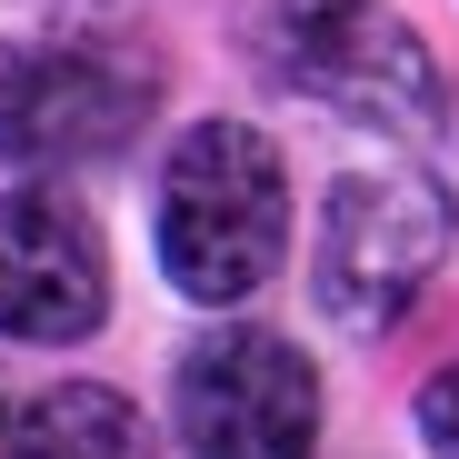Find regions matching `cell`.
I'll return each mask as SVG.
<instances>
[{
    "mask_svg": "<svg viewBox=\"0 0 459 459\" xmlns=\"http://www.w3.org/2000/svg\"><path fill=\"white\" fill-rule=\"evenodd\" d=\"M150 240L180 299L230 310L290 260V160L250 120H190L160 160V210Z\"/></svg>",
    "mask_w": 459,
    "mask_h": 459,
    "instance_id": "1",
    "label": "cell"
},
{
    "mask_svg": "<svg viewBox=\"0 0 459 459\" xmlns=\"http://www.w3.org/2000/svg\"><path fill=\"white\" fill-rule=\"evenodd\" d=\"M449 190L410 160H379V170H340L330 200H320V230H310V299H320V320L350 330V340H379V330H400L439 260H449Z\"/></svg>",
    "mask_w": 459,
    "mask_h": 459,
    "instance_id": "2",
    "label": "cell"
},
{
    "mask_svg": "<svg viewBox=\"0 0 459 459\" xmlns=\"http://www.w3.org/2000/svg\"><path fill=\"white\" fill-rule=\"evenodd\" d=\"M160 100V60L120 30H70L0 70V160L11 170H91L140 140Z\"/></svg>",
    "mask_w": 459,
    "mask_h": 459,
    "instance_id": "3",
    "label": "cell"
},
{
    "mask_svg": "<svg viewBox=\"0 0 459 459\" xmlns=\"http://www.w3.org/2000/svg\"><path fill=\"white\" fill-rule=\"evenodd\" d=\"M260 50L299 100H320L359 130L439 120V70H429V40L400 21V0H270Z\"/></svg>",
    "mask_w": 459,
    "mask_h": 459,
    "instance_id": "4",
    "label": "cell"
},
{
    "mask_svg": "<svg viewBox=\"0 0 459 459\" xmlns=\"http://www.w3.org/2000/svg\"><path fill=\"white\" fill-rule=\"evenodd\" d=\"M180 459H310L320 439V369L260 320H220L170 369Z\"/></svg>",
    "mask_w": 459,
    "mask_h": 459,
    "instance_id": "5",
    "label": "cell"
},
{
    "mask_svg": "<svg viewBox=\"0 0 459 459\" xmlns=\"http://www.w3.org/2000/svg\"><path fill=\"white\" fill-rule=\"evenodd\" d=\"M110 320V250L70 190H0V340L70 350Z\"/></svg>",
    "mask_w": 459,
    "mask_h": 459,
    "instance_id": "6",
    "label": "cell"
},
{
    "mask_svg": "<svg viewBox=\"0 0 459 459\" xmlns=\"http://www.w3.org/2000/svg\"><path fill=\"white\" fill-rule=\"evenodd\" d=\"M11 459H160V449L110 379H60L11 420Z\"/></svg>",
    "mask_w": 459,
    "mask_h": 459,
    "instance_id": "7",
    "label": "cell"
},
{
    "mask_svg": "<svg viewBox=\"0 0 459 459\" xmlns=\"http://www.w3.org/2000/svg\"><path fill=\"white\" fill-rule=\"evenodd\" d=\"M410 429H420V449H429V459H459V359L420 379V400H410Z\"/></svg>",
    "mask_w": 459,
    "mask_h": 459,
    "instance_id": "8",
    "label": "cell"
},
{
    "mask_svg": "<svg viewBox=\"0 0 459 459\" xmlns=\"http://www.w3.org/2000/svg\"><path fill=\"white\" fill-rule=\"evenodd\" d=\"M0 459H11V420H0Z\"/></svg>",
    "mask_w": 459,
    "mask_h": 459,
    "instance_id": "9",
    "label": "cell"
}]
</instances>
